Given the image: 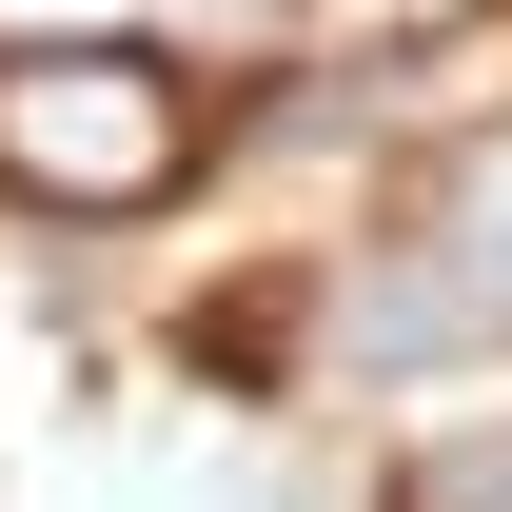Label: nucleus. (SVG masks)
<instances>
[{
  "label": "nucleus",
  "mask_w": 512,
  "mask_h": 512,
  "mask_svg": "<svg viewBox=\"0 0 512 512\" xmlns=\"http://www.w3.org/2000/svg\"><path fill=\"white\" fill-rule=\"evenodd\" d=\"M197 178V79L158 40H0V197L20 217H158Z\"/></svg>",
  "instance_id": "obj_1"
},
{
  "label": "nucleus",
  "mask_w": 512,
  "mask_h": 512,
  "mask_svg": "<svg viewBox=\"0 0 512 512\" xmlns=\"http://www.w3.org/2000/svg\"><path fill=\"white\" fill-rule=\"evenodd\" d=\"M493 335H512V119L453 138L434 197L335 276V355L355 375H434V355H493Z\"/></svg>",
  "instance_id": "obj_2"
},
{
  "label": "nucleus",
  "mask_w": 512,
  "mask_h": 512,
  "mask_svg": "<svg viewBox=\"0 0 512 512\" xmlns=\"http://www.w3.org/2000/svg\"><path fill=\"white\" fill-rule=\"evenodd\" d=\"M394 512H512V414H453V434L394 453Z\"/></svg>",
  "instance_id": "obj_3"
},
{
  "label": "nucleus",
  "mask_w": 512,
  "mask_h": 512,
  "mask_svg": "<svg viewBox=\"0 0 512 512\" xmlns=\"http://www.w3.org/2000/svg\"><path fill=\"white\" fill-rule=\"evenodd\" d=\"M335 20H355V40H414V20H453V0H335Z\"/></svg>",
  "instance_id": "obj_4"
}]
</instances>
